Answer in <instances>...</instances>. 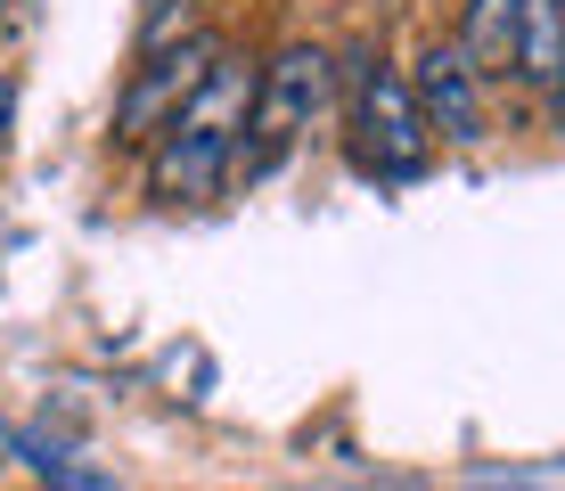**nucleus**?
<instances>
[{
  "mask_svg": "<svg viewBox=\"0 0 565 491\" xmlns=\"http://www.w3.org/2000/svg\"><path fill=\"white\" fill-rule=\"evenodd\" d=\"M246 115H255V57L222 50L205 74V90L156 131L148 148V196L156 205H198L238 172V140H246Z\"/></svg>",
  "mask_w": 565,
  "mask_h": 491,
  "instance_id": "obj_1",
  "label": "nucleus"
},
{
  "mask_svg": "<svg viewBox=\"0 0 565 491\" xmlns=\"http://www.w3.org/2000/svg\"><path fill=\"white\" fill-rule=\"evenodd\" d=\"M337 98V57L320 42H287L270 50L255 66V115H246V140H238V172L246 181H263L270 164H279L287 148L311 131V115Z\"/></svg>",
  "mask_w": 565,
  "mask_h": 491,
  "instance_id": "obj_2",
  "label": "nucleus"
},
{
  "mask_svg": "<svg viewBox=\"0 0 565 491\" xmlns=\"http://www.w3.org/2000/svg\"><path fill=\"white\" fill-rule=\"evenodd\" d=\"M353 164L369 181H418L426 156H435V131H426L418 98H411V74L385 66V57H361L353 66Z\"/></svg>",
  "mask_w": 565,
  "mask_h": 491,
  "instance_id": "obj_3",
  "label": "nucleus"
},
{
  "mask_svg": "<svg viewBox=\"0 0 565 491\" xmlns=\"http://www.w3.org/2000/svg\"><path fill=\"white\" fill-rule=\"evenodd\" d=\"M222 50L230 42H222V33H205V25L172 33V42H148V57L131 66L124 98H115V148H140L148 156L156 131H164L172 115L205 90V74H213V57H222Z\"/></svg>",
  "mask_w": 565,
  "mask_h": 491,
  "instance_id": "obj_4",
  "label": "nucleus"
},
{
  "mask_svg": "<svg viewBox=\"0 0 565 491\" xmlns=\"http://www.w3.org/2000/svg\"><path fill=\"white\" fill-rule=\"evenodd\" d=\"M411 98H418V115H426V131H435V140H451V148H476V140H483V74L467 66V50L451 42V33L418 50Z\"/></svg>",
  "mask_w": 565,
  "mask_h": 491,
  "instance_id": "obj_5",
  "label": "nucleus"
},
{
  "mask_svg": "<svg viewBox=\"0 0 565 491\" xmlns=\"http://www.w3.org/2000/svg\"><path fill=\"white\" fill-rule=\"evenodd\" d=\"M451 42L467 50V66L492 83V74H516V0H467Z\"/></svg>",
  "mask_w": 565,
  "mask_h": 491,
  "instance_id": "obj_6",
  "label": "nucleus"
},
{
  "mask_svg": "<svg viewBox=\"0 0 565 491\" xmlns=\"http://www.w3.org/2000/svg\"><path fill=\"white\" fill-rule=\"evenodd\" d=\"M557 57H565V0H516V83L550 90Z\"/></svg>",
  "mask_w": 565,
  "mask_h": 491,
  "instance_id": "obj_7",
  "label": "nucleus"
},
{
  "mask_svg": "<svg viewBox=\"0 0 565 491\" xmlns=\"http://www.w3.org/2000/svg\"><path fill=\"white\" fill-rule=\"evenodd\" d=\"M17 459H25L50 491H115L107 476H90V467L74 459V450H57V442H17Z\"/></svg>",
  "mask_w": 565,
  "mask_h": 491,
  "instance_id": "obj_8",
  "label": "nucleus"
},
{
  "mask_svg": "<svg viewBox=\"0 0 565 491\" xmlns=\"http://www.w3.org/2000/svg\"><path fill=\"white\" fill-rule=\"evenodd\" d=\"M541 98H550V124L565 131V57H557V74H550V90H541Z\"/></svg>",
  "mask_w": 565,
  "mask_h": 491,
  "instance_id": "obj_9",
  "label": "nucleus"
},
{
  "mask_svg": "<svg viewBox=\"0 0 565 491\" xmlns=\"http://www.w3.org/2000/svg\"><path fill=\"white\" fill-rule=\"evenodd\" d=\"M17 459V435H9V418H0V467H9Z\"/></svg>",
  "mask_w": 565,
  "mask_h": 491,
  "instance_id": "obj_10",
  "label": "nucleus"
},
{
  "mask_svg": "<svg viewBox=\"0 0 565 491\" xmlns=\"http://www.w3.org/2000/svg\"><path fill=\"white\" fill-rule=\"evenodd\" d=\"M0 124H9V74H0Z\"/></svg>",
  "mask_w": 565,
  "mask_h": 491,
  "instance_id": "obj_11",
  "label": "nucleus"
},
{
  "mask_svg": "<svg viewBox=\"0 0 565 491\" xmlns=\"http://www.w3.org/2000/svg\"><path fill=\"white\" fill-rule=\"evenodd\" d=\"M181 9H189V0H181Z\"/></svg>",
  "mask_w": 565,
  "mask_h": 491,
  "instance_id": "obj_12",
  "label": "nucleus"
}]
</instances>
